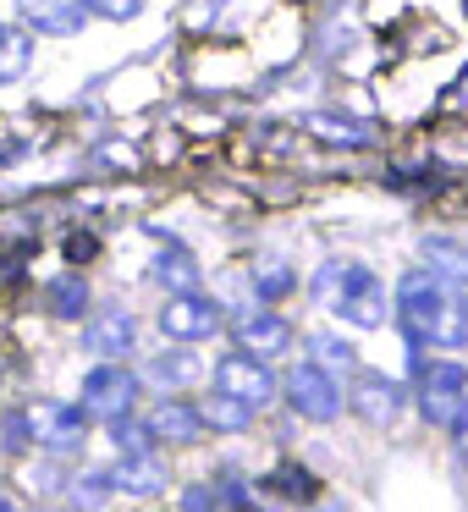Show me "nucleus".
<instances>
[{
	"mask_svg": "<svg viewBox=\"0 0 468 512\" xmlns=\"http://www.w3.org/2000/svg\"><path fill=\"white\" fill-rule=\"evenodd\" d=\"M199 413H204V424H215V430H248V424H254V408H243L237 397H221V391H215Z\"/></svg>",
	"mask_w": 468,
	"mask_h": 512,
	"instance_id": "21",
	"label": "nucleus"
},
{
	"mask_svg": "<svg viewBox=\"0 0 468 512\" xmlns=\"http://www.w3.org/2000/svg\"><path fill=\"white\" fill-rule=\"evenodd\" d=\"M83 342H89V353H100V358H122V353H133V342H138V320H133V309H100L89 325H83Z\"/></svg>",
	"mask_w": 468,
	"mask_h": 512,
	"instance_id": "12",
	"label": "nucleus"
},
{
	"mask_svg": "<svg viewBox=\"0 0 468 512\" xmlns=\"http://www.w3.org/2000/svg\"><path fill=\"white\" fill-rule=\"evenodd\" d=\"M138 391H144V380L133 375L127 364H116V358H105V364H94L89 375H83L78 386V408L89 413V419H127L138 402Z\"/></svg>",
	"mask_w": 468,
	"mask_h": 512,
	"instance_id": "4",
	"label": "nucleus"
},
{
	"mask_svg": "<svg viewBox=\"0 0 468 512\" xmlns=\"http://www.w3.org/2000/svg\"><path fill=\"white\" fill-rule=\"evenodd\" d=\"M270 485H276L281 496H292V501H314V490H320V479H314L309 468L287 463V468H276V474H270Z\"/></svg>",
	"mask_w": 468,
	"mask_h": 512,
	"instance_id": "23",
	"label": "nucleus"
},
{
	"mask_svg": "<svg viewBox=\"0 0 468 512\" xmlns=\"http://www.w3.org/2000/svg\"><path fill=\"white\" fill-rule=\"evenodd\" d=\"M424 259H430V270L446 287H468V243H457V237H430V243H424Z\"/></svg>",
	"mask_w": 468,
	"mask_h": 512,
	"instance_id": "17",
	"label": "nucleus"
},
{
	"mask_svg": "<svg viewBox=\"0 0 468 512\" xmlns=\"http://www.w3.org/2000/svg\"><path fill=\"white\" fill-rule=\"evenodd\" d=\"M193 375H199V364H193L188 353H160V358H149V369L138 380H155V386H188Z\"/></svg>",
	"mask_w": 468,
	"mask_h": 512,
	"instance_id": "20",
	"label": "nucleus"
},
{
	"mask_svg": "<svg viewBox=\"0 0 468 512\" xmlns=\"http://www.w3.org/2000/svg\"><path fill=\"white\" fill-rule=\"evenodd\" d=\"M67 254H72V259H89V254H94V243H89V237H72Z\"/></svg>",
	"mask_w": 468,
	"mask_h": 512,
	"instance_id": "29",
	"label": "nucleus"
},
{
	"mask_svg": "<svg viewBox=\"0 0 468 512\" xmlns=\"http://www.w3.org/2000/svg\"><path fill=\"white\" fill-rule=\"evenodd\" d=\"M314 298H320L342 325H353V331H380V325H386V309H391L386 281L369 265H358V259H331V265H320Z\"/></svg>",
	"mask_w": 468,
	"mask_h": 512,
	"instance_id": "2",
	"label": "nucleus"
},
{
	"mask_svg": "<svg viewBox=\"0 0 468 512\" xmlns=\"http://www.w3.org/2000/svg\"><path fill=\"white\" fill-rule=\"evenodd\" d=\"M303 133H314L320 144H336V149H364L369 138H375L364 122H353V116H331V111H309L303 116Z\"/></svg>",
	"mask_w": 468,
	"mask_h": 512,
	"instance_id": "15",
	"label": "nucleus"
},
{
	"mask_svg": "<svg viewBox=\"0 0 468 512\" xmlns=\"http://www.w3.org/2000/svg\"><path fill=\"white\" fill-rule=\"evenodd\" d=\"M28 67H34V34L17 23H0V83L28 78Z\"/></svg>",
	"mask_w": 468,
	"mask_h": 512,
	"instance_id": "16",
	"label": "nucleus"
},
{
	"mask_svg": "<svg viewBox=\"0 0 468 512\" xmlns=\"http://www.w3.org/2000/svg\"><path fill=\"white\" fill-rule=\"evenodd\" d=\"M314 347H320V358H314V364H325V369H353L358 364V353H353V347H347L342 342V336H314Z\"/></svg>",
	"mask_w": 468,
	"mask_h": 512,
	"instance_id": "25",
	"label": "nucleus"
},
{
	"mask_svg": "<svg viewBox=\"0 0 468 512\" xmlns=\"http://www.w3.org/2000/svg\"><path fill=\"white\" fill-rule=\"evenodd\" d=\"M144 435L160 446H193L204 435V413L193 408L188 397H160L155 408L144 413Z\"/></svg>",
	"mask_w": 468,
	"mask_h": 512,
	"instance_id": "11",
	"label": "nucleus"
},
{
	"mask_svg": "<svg viewBox=\"0 0 468 512\" xmlns=\"http://www.w3.org/2000/svg\"><path fill=\"white\" fill-rule=\"evenodd\" d=\"M347 402H353L358 413H364L369 424H380V430H391V424L402 419V408H408V391H402V380H391V375H358L353 380V391H342Z\"/></svg>",
	"mask_w": 468,
	"mask_h": 512,
	"instance_id": "10",
	"label": "nucleus"
},
{
	"mask_svg": "<svg viewBox=\"0 0 468 512\" xmlns=\"http://www.w3.org/2000/svg\"><path fill=\"white\" fill-rule=\"evenodd\" d=\"M424 424L435 430H463L468 424V369L457 358H419V386H413Z\"/></svg>",
	"mask_w": 468,
	"mask_h": 512,
	"instance_id": "3",
	"label": "nucleus"
},
{
	"mask_svg": "<svg viewBox=\"0 0 468 512\" xmlns=\"http://www.w3.org/2000/svg\"><path fill=\"white\" fill-rule=\"evenodd\" d=\"M111 496H116L111 474H78L72 479V507H83V512H100Z\"/></svg>",
	"mask_w": 468,
	"mask_h": 512,
	"instance_id": "22",
	"label": "nucleus"
},
{
	"mask_svg": "<svg viewBox=\"0 0 468 512\" xmlns=\"http://www.w3.org/2000/svg\"><path fill=\"white\" fill-rule=\"evenodd\" d=\"M111 485H116V496H160L171 479L155 452H122V463L111 468Z\"/></svg>",
	"mask_w": 468,
	"mask_h": 512,
	"instance_id": "13",
	"label": "nucleus"
},
{
	"mask_svg": "<svg viewBox=\"0 0 468 512\" xmlns=\"http://www.w3.org/2000/svg\"><path fill=\"white\" fill-rule=\"evenodd\" d=\"M0 380H6V358H0Z\"/></svg>",
	"mask_w": 468,
	"mask_h": 512,
	"instance_id": "32",
	"label": "nucleus"
},
{
	"mask_svg": "<svg viewBox=\"0 0 468 512\" xmlns=\"http://www.w3.org/2000/svg\"><path fill=\"white\" fill-rule=\"evenodd\" d=\"M0 512H17V507H12V501H6V496H0Z\"/></svg>",
	"mask_w": 468,
	"mask_h": 512,
	"instance_id": "31",
	"label": "nucleus"
},
{
	"mask_svg": "<svg viewBox=\"0 0 468 512\" xmlns=\"http://www.w3.org/2000/svg\"><path fill=\"white\" fill-rule=\"evenodd\" d=\"M215 507V485H188V496H182V512H210Z\"/></svg>",
	"mask_w": 468,
	"mask_h": 512,
	"instance_id": "28",
	"label": "nucleus"
},
{
	"mask_svg": "<svg viewBox=\"0 0 468 512\" xmlns=\"http://www.w3.org/2000/svg\"><path fill=\"white\" fill-rule=\"evenodd\" d=\"M254 287L265 292V298H276V292L292 287V270H254Z\"/></svg>",
	"mask_w": 468,
	"mask_h": 512,
	"instance_id": "27",
	"label": "nucleus"
},
{
	"mask_svg": "<svg viewBox=\"0 0 468 512\" xmlns=\"http://www.w3.org/2000/svg\"><path fill=\"white\" fill-rule=\"evenodd\" d=\"M155 281L166 292H199V259L188 254V248H160V259H155Z\"/></svg>",
	"mask_w": 468,
	"mask_h": 512,
	"instance_id": "18",
	"label": "nucleus"
},
{
	"mask_svg": "<svg viewBox=\"0 0 468 512\" xmlns=\"http://www.w3.org/2000/svg\"><path fill=\"white\" fill-rule=\"evenodd\" d=\"M155 325L171 336V342H210V336L226 325V314H221V303L204 298V292H171V298L160 303Z\"/></svg>",
	"mask_w": 468,
	"mask_h": 512,
	"instance_id": "7",
	"label": "nucleus"
},
{
	"mask_svg": "<svg viewBox=\"0 0 468 512\" xmlns=\"http://www.w3.org/2000/svg\"><path fill=\"white\" fill-rule=\"evenodd\" d=\"M28 419H34V446H45V452H78L89 435V413L78 402H39V408H28Z\"/></svg>",
	"mask_w": 468,
	"mask_h": 512,
	"instance_id": "9",
	"label": "nucleus"
},
{
	"mask_svg": "<svg viewBox=\"0 0 468 512\" xmlns=\"http://www.w3.org/2000/svg\"><path fill=\"white\" fill-rule=\"evenodd\" d=\"M397 325L408 347H468V303L457 287H446L430 265L402 270L397 281Z\"/></svg>",
	"mask_w": 468,
	"mask_h": 512,
	"instance_id": "1",
	"label": "nucleus"
},
{
	"mask_svg": "<svg viewBox=\"0 0 468 512\" xmlns=\"http://www.w3.org/2000/svg\"><path fill=\"white\" fill-rule=\"evenodd\" d=\"M17 6H23V17L50 39H72V34H83V23H89L83 0H17Z\"/></svg>",
	"mask_w": 468,
	"mask_h": 512,
	"instance_id": "14",
	"label": "nucleus"
},
{
	"mask_svg": "<svg viewBox=\"0 0 468 512\" xmlns=\"http://www.w3.org/2000/svg\"><path fill=\"white\" fill-rule=\"evenodd\" d=\"M243 512H254V507H243Z\"/></svg>",
	"mask_w": 468,
	"mask_h": 512,
	"instance_id": "33",
	"label": "nucleus"
},
{
	"mask_svg": "<svg viewBox=\"0 0 468 512\" xmlns=\"http://www.w3.org/2000/svg\"><path fill=\"white\" fill-rule=\"evenodd\" d=\"M232 342H237V353H248V358H281L292 347V320L287 314H276V309H243L232 320Z\"/></svg>",
	"mask_w": 468,
	"mask_h": 512,
	"instance_id": "8",
	"label": "nucleus"
},
{
	"mask_svg": "<svg viewBox=\"0 0 468 512\" xmlns=\"http://www.w3.org/2000/svg\"><path fill=\"white\" fill-rule=\"evenodd\" d=\"M89 17H111V23H127V17L144 12V0H83Z\"/></svg>",
	"mask_w": 468,
	"mask_h": 512,
	"instance_id": "26",
	"label": "nucleus"
},
{
	"mask_svg": "<svg viewBox=\"0 0 468 512\" xmlns=\"http://www.w3.org/2000/svg\"><path fill=\"white\" fill-rule=\"evenodd\" d=\"M281 397H287V408L298 413V419L309 424H331L336 413H342V386H336V375L325 364H314V358H303V364L287 369V380H281Z\"/></svg>",
	"mask_w": 468,
	"mask_h": 512,
	"instance_id": "5",
	"label": "nucleus"
},
{
	"mask_svg": "<svg viewBox=\"0 0 468 512\" xmlns=\"http://www.w3.org/2000/svg\"><path fill=\"white\" fill-rule=\"evenodd\" d=\"M50 314L56 320H83V309H89V281L78 276V270H67V276H56L50 281Z\"/></svg>",
	"mask_w": 468,
	"mask_h": 512,
	"instance_id": "19",
	"label": "nucleus"
},
{
	"mask_svg": "<svg viewBox=\"0 0 468 512\" xmlns=\"http://www.w3.org/2000/svg\"><path fill=\"white\" fill-rule=\"evenodd\" d=\"M0 446H6V452H28V446H34V419H28V408L0 413Z\"/></svg>",
	"mask_w": 468,
	"mask_h": 512,
	"instance_id": "24",
	"label": "nucleus"
},
{
	"mask_svg": "<svg viewBox=\"0 0 468 512\" xmlns=\"http://www.w3.org/2000/svg\"><path fill=\"white\" fill-rule=\"evenodd\" d=\"M215 391L221 397H237L243 408H270V402L281 397V380L270 375L265 358H248V353H226L221 364H215Z\"/></svg>",
	"mask_w": 468,
	"mask_h": 512,
	"instance_id": "6",
	"label": "nucleus"
},
{
	"mask_svg": "<svg viewBox=\"0 0 468 512\" xmlns=\"http://www.w3.org/2000/svg\"><path fill=\"white\" fill-rule=\"evenodd\" d=\"M457 435H463V457H468V424H463V430H457Z\"/></svg>",
	"mask_w": 468,
	"mask_h": 512,
	"instance_id": "30",
	"label": "nucleus"
}]
</instances>
